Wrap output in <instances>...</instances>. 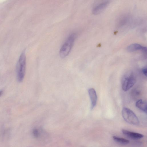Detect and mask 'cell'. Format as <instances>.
Instances as JSON below:
<instances>
[{
  "instance_id": "obj_1",
  "label": "cell",
  "mask_w": 147,
  "mask_h": 147,
  "mask_svg": "<svg viewBox=\"0 0 147 147\" xmlns=\"http://www.w3.org/2000/svg\"><path fill=\"white\" fill-rule=\"evenodd\" d=\"M76 36L75 33L72 34L63 44L59 51V55L61 58H64L69 54L74 45Z\"/></svg>"
},
{
  "instance_id": "obj_2",
  "label": "cell",
  "mask_w": 147,
  "mask_h": 147,
  "mask_svg": "<svg viewBox=\"0 0 147 147\" xmlns=\"http://www.w3.org/2000/svg\"><path fill=\"white\" fill-rule=\"evenodd\" d=\"M26 56L25 51L21 54L17 65V80L19 82H21L24 78L26 71Z\"/></svg>"
},
{
  "instance_id": "obj_3",
  "label": "cell",
  "mask_w": 147,
  "mask_h": 147,
  "mask_svg": "<svg viewBox=\"0 0 147 147\" xmlns=\"http://www.w3.org/2000/svg\"><path fill=\"white\" fill-rule=\"evenodd\" d=\"M122 115L124 120L128 123L134 125L139 124V119L135 113L130 109L123 107L122 111Z\"/></svg>"
},
{
  "instance_id": "obj_4",
  "label": "cell",
  "mask_w": 147,
  "mask_h": 147,
  "mask_svg": "<svg viewBox=\"0 0 147 147\" xmlns=\"http://www.w3.org/2000/svg\"><path fill=\"white\" fill-rule=\"evenodd\" d=\"M136 82V78L133 74H130L125 75L121 81L123 90L125 91L128 90L133 86Z\"/></svg>"
},
{
  "instance_id": "obj_5",
  "label": "cell",
  "mask_w": 147,
  "mask_h": 147,
  "mask_svg": "<svg viewBox=\"0 0 147 147\" xmlns=\"http://www.w3.org/2000/svg\"><path fill=\"white\" fill-rule=\"evenodd\" d=\"M109 3L108 1H105L96 5L93 9L92 13L97 15L101 13L108 6Z\"/></svg>"
},
{
  "instance_id": "obj_6",
  "label": "cell",
  "mask_w": 147,
  "mask_h": 147,
  "mask_svg": "<svg viewBox=\"0 0 147 147\" xmlns=\"http://www.w3.org/2000/svg\"><path fill=\"white\" fill-rule=\"evenodd\" d=\"M88 93L91 101V109L92 110L95 106L97 101V95L95 89L90 88L88 90Z\"/></svg>"
},
{
  "instance_id": "obj_7",
  "label": "cell",
  "mask_w": 147,
  "mask_h": 147,
  "mask_svg": "<svg viewBox=\"0 0 147 147\" xmlns=\"http://www.w3.org/2000/svg\"><path fill=\"white\" fill-rule=\"evenodd\" d=\"M127 49L128 52H130L139 50H141L144 52H146L147 51V48L146 47H143L137 43H134L130 45L127 47Z\"/></svg>"
},
{
  "instance_id": "obj_8",
  "label": "cell",
  "mask_w": 147,
  "mask_h": 147,
  "mask_svg": "<svg viewBox=\"0 0 147 147\" xmlns=\"http://www.w3.org/2000/svg\"><path fill=\"white\" fill-rule=\"evenodd\" d=\"M122 131L125 135L134 139H140L144 137V135L142 134L130 131L127 130L123 129L122 130Z\"/></svg>"
},
{
  "instance_id": "obj_9",
  "label": "cell",
  "mask_w": 147,
  "mask_h": 147,
  "mask_svg": "<svg viewBox=\"0 0 147 147\" xmlns=\"http://www.w3.org/2000/svg\"><path fill=\"white\" fill-rule=\"evenodd\" d=\"M136 106L140 109L145 113L147 111V102L142 99H139L136 103Z\"/></svg>"
},
{
  "instance_id": "obj_10",
  "label": "cell",
  "mask_w": 147,
  "mask_h": 147,
  "mask_svg": "<svg viewBox=\"0 0 147 147\" xmlns=\"http://www.w3.org/2000/svg\"><path fill=\"white\" fill-rule=\"evenodd\" d=\"M113 138L116 142L121 144H127L129 142L128 140L115 136H113Z\"/></svg>"
},
{
  "instance_id": "obj_11",
  "label": "cell",
  "mask_w": 147,
  "mask_h": 147,
  "mask_svg": "<svg viewBox=\"0 0 147 147\" xmlns=\"http://www.w3.org/2000/svg\"><path fill=\"white\" fill-rule=\"evenodd\" d=\"M33 135L35 137H37L38 136L39 133L37 129H34L33 131Z\"/></svg>"
},
{
  "instance_id": "obj_12",
  "label": "cell",
  "mask_w": 147,
  "mask_h": 147,
  "mask_svg": "<svg viewBox=\"0 0 147 147\" xmlns=\"http://www.w3.org/2000/svg\"><path fill=\"white\" fill-rule=\"evenodd\" d=\"M142 72L144 75L146 76L147 74V69L146 68H144L142 69Z\"/></svg>"
},
{
  "instance_id": "obj_13",
  "label": "cell",
  "mask_w": 147,
  "mask_h": 147,
  "mask_svg": "<svg viewBox=\"0 0 147 147\" xmlns=\"http://www.w3.org/2000/svg\"><path fill=\"white\" fill-rule=\"evenodd\" d=\"M3 93V91L2 90L0 91V96Z\"/></svg>"
}]
</instances>
